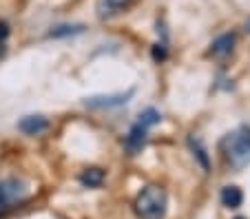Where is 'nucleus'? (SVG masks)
I'll return each mask as SVG.
<instances>
[{"instance_id": "nucleus-9", "label": "nucleus", "mask_w": 250, "mask_h": 219, "mask_svg": "<svg viewBox=\"0 0 250 219\" xmlns=\"http://www.w3.org/2000/svg\"><path fill=\"white\" fill-rule=\"evenodd\" d=\"M131 5H133V0H102V2H100V14L113 16V14H120V11L128 9Z\"/></svg>"}, {"instance_id": "nucleus-2", "label": "nucleus", "mask_w": 250, "mask_h": 219, "mask_svg": "<svg viewBox=\"0 0 250 219\" xmlns=\"http://www.w3.org/2000/svg\"><path fill=\"white\" fill-rule=\"evenodd\" d=\"M168 197L160 186H146L135 197V213L140 219H164Z\"/></svg>"}, {"instance_id": "nucleus-4", "label": "nucleus", "mask_w": 250, "mask_h": 219, "mask_svg": "<svg viewBox=\"0 0 250 219\" xmlns=\"http://www.w3.org/2000/svg\"><path fill=\"white\" fill-rule=\"evenodd\" d=\"M131 98H133V89H128L126 93H113V96H93V98H86L84 106H89V109H113V106L126 104Z\"/></svg>"}, {"instance_id": "nucleus-1", "label": "nucleus", "mask_w": 250, "mask_h": 219, "mask_svg": "<svg viewBox=\"0 0 250 219\" xmlns=\"http://www.w3.org/2000/svg\"><path fill=\"white\" fill-rule=\"evenodd\" d=\"M224 158L230 166L244 168L250 164V126H239L237 131L228 133L222 142Z\"/></svg>"}, {"instance_id": "nucleus-12", "label": "nucleus", "mask_w": 250, "mask_h": 219, "mask_svg": "<svg viewBox=\"0 0 250 219\" xmlns=\"http://www.w3.org/2000/svg\"><path fill=\"white\" fill-rule=\"evenodd\" d=\"M190 146H193V151L197 153V158H199V162H202V166L208 168V158H206V151H204L202 142H199V139H195V138H190Z\"/></svg>"}, {"instance_id": "nucleus-15", "label": "nucleus", "mask_w": 250, "mask_h": 219, "mask_svg": "<svg viewBox=\"0 0 250 219\" xmlns=\"http://www.w3.org/2000/svg\"><path fill=\"white\" fill-rule=\"evenodd\" d=\"M235 219H244V217H235Z\"/></svg>"}, {"instance_id": "nucleus-11", "label": "nucleus", "mask_w": 250, "mask_h": 219, "mask_svg": "<svg viewBox=\"0 0 250 219\" xmlns=\"http://www.w3.org/2000/svg\"><path fill=\"white\" fill-rule=\"evenodd\" d=\"M82 24H60V27L51 29L49 31V36L51 38H62V36H73V34H82Z\"/></svg>"}, {"instance_id": "nucleus-3", "label": "nucleus", "mask_w": 250, "mask_h": 219, "mask_svg": "<svg viewBox=\"0 0 250 219\" xmlns=\"http://www.w3.org/2000/svg\"><path fill=\"white\" fill-rule=\"evenodd\" d=\"M29 195V188L22 179L16 177H7L0 179V215L14 210L16 206H20Z\"/></svg>"}, {"instance_id": "nucleus-13", "label": "nucleus", "mask_w": 250, "mask_h": 219, "mask_svg": "<svg viewBox=\"0 0 250 219\" xmlns=\"http://www.w3.org/2000/svg\"><path fill=\"white\" fill-rule=\"evenodd\" d=\"M7 36H9V29H7L5 22H0V40H5Z\"/></svg>"}, {"instance_id": "nucleus-14", "label": "nucleus", "mask_w": 250, "mask_h": 219, "mask_svg": "<svg viewBox=\"0 0 250 219\" xmlns=\"http://www.w3.org/2000/svg\"><path fill=\"white\" fill-rule=\"evenodd\" d=\"M246 31H248V34H250V20H248V24H246Z\"/></svg>"}, {"instance_id": "nucleus-7", "label": "nucleus", "mask_w": 250, "mask_h": 219, "mask_svg": "<svg viewBox=\"0 0 250 219\" xmlns=\"http://www.w3.org/2000/svg\"><path fill=\"white\" fill-rule=\"evenodd\" d=\"M232 44H235V36H232V34H224V36H219V38L210 44V56H215V58H224V56H228V53L232 51Z\"/></svg>"}, {"instance_id": "nucleus-10", "label": "nucleus", "mask_w": 250, "mask_h": 219, "mask_svg": "<svg viewBox=\"0 0 250 219\" xmlns=\"http://www.w3.org/2000/svg\"><path fill=\"white\" fill-rule=\"evenodd\" d=\"M102 181H104V171H100V168H86L80 175V184L86 186V188H98V186H102Z\"/></svg>"}, {"instance_id": "nucleus-6", "label": "nucleus", "mask_w": 250, "mask_h": 219, "mask_svg": "<svg viewBox=\"0 0 250 219\" xmlns=\"http://www.w3.org/2000/svg\"><path fill=\"white\" fill-rule=\"evenodd\" d=\"M18 129L24 135H40L49 129V119L44 115H24L18 122Z\"/></svg>"}, {"instance_id": "nucleus-8", "label": "nucleus", "mask_w": 250, "mask_h": 219, "mask_svg": "<svg viewBox=\"0 0 250 219\" xmlns=\"http://www.w3.org/2000/svg\"><path fill=\"white\" fill-rule=\"evenodd\" d=\"M244 201V193L237 186H224L222 188V204L226 208H239Z\"/></svg>"}, {"instance_id": "nucleus-5", "label": "nucleus", "mask_w": 250, "mask_h": 219, "mask_svg": "<svg viewBox=\"0 0 250 219\" xmlns=\"http://www.w3.org/2000/svg\"><path fill=\"white\" fill-rule=\"evenodd\" d=\"M146 133H148V126L137 119V122L131 126L128 135L124 138V146H126L128 155H137V153L144 148V144H146Z\"/></svg>"}]
</instances>
